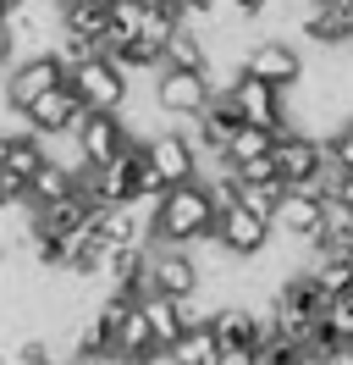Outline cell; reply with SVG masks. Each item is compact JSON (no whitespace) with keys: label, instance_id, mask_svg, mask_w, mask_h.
I'll return each instance as SVG.
<instances>
[{"label":"cell","instance_id":"cell-1","mask_svg":"<svg viewBox=\"0 0 353 365\" xmlns=\"http://www.w3.org/2000/svg\"><path fill=\"white\" fill-rule=\"evenodd\" d=\"M210 227H216V200H210V182L194 178V182L166 188L154 200L149 244H160V250H194L199 238H210Z\"/></svg>","mask_w":353,"mask_h":365},{"label":"cell","instance_id":"cell-2","mask_svg":"<svg viewBox=\"0 0 353 365\" xmlns=\"http://www.w3.org/2000/svg\"><path fill=\"white\" fill-rule=\"evenodd\" d=\"M78 194H83L94 210H116V205H132V200H160V182L154 172L144 166V150L132 144L110 166H83L78 172Z\"/></svg>","mask_w":353,"mask_h":365},{"label":"cell","instance_id":"cell-3","mask_svg":"<svg viewBox=\"0 0 353 365\" xmlns=\"http://www.w3.org/2000/svg\"><path fill=\"white\" fill-rule=\"evenodd\" d=\"M66 89L78 94L83 111H127L132 78L110 56H88V61H66Z\"/></svg>","mask_w":353,"mask_h":365},{"label":"cell","instance_id":"cell-4","mask_svg":"<svg viewBox=\"0 0 353 365\" xmlns=\"http://www.w3.org/2000/svg\"><path fill=\"white\" fill-rule=\"evenodd\" d=\"M138 150H144V166L154 172L160 194H166V188H182V182H194V178H204V155H199V144L188 138V128H160V133L138 138Z\"/></svg>","mask_w":353,"mask_h":365},{"label":"cell","instance_id":"cell-5","mask_svg":"<svg viewBox=\"0 0 353 365\" xmlns=\"http://www.w3.org/2000/svg\"><path fill=\"white\" fill-rule=\"evenodd\" d=\"M270 160H276V182H282V188H326V182H331L326 138H309V133L282 128V133H276Z\"/></svg>","mask_w":353,"mask_h":365},{"label":"cell","instance_id":"cell-6","mask_svg":"<svg viewBox=\"0 0 353 365\" xmlns=\"http://www.w3.org/2000/svg\"><path fill=\"white\" fill-rule=\"evenodd\" d=\"M66 83V56L61 50H44V56H22L11 67L0 72V100H6V111L17 116L28 100H39V94L61 89Z\"/></svg>","mask_w":353,"mask_h":365},{"label":"cell","instance_id":"cell-7","mask_svg":"<svg viewBox=\"0 0 353 365\" xmlns=\"http://www.w3.org/2000/svg\"><path fill=\"white\" fill-rule=\"evenodd\" d=\"M238 72H248V78H260V83H270V89H293V83H304V72H309V61H304V50L293 45V39H254V45L243 50V61H238Z\"/></svg>","mask_w":353,"mask_h":365},{"label":"cell","instance_id":"cell-8","mask_svg":"<svg viewBox=\"0 0 353 365\" xmlns=\"http://www.w3.org/2000/svg\"><path fill=\"white\" fill-rule=\"evenodd\" d=\"M132 144H138V138L127 133L122 111H83L78 128H72V150H78L83 166H110V160L122 155V150H132Z\"/></svg>","mask_w":353,"mask_h":365},{"label":"cell","instance_id":"cell-9","mask_svg":"<svg viewBox=\"0 0 353 365\" xmlns=\"http://www.w3.org/2000/svg\"><path fill=\"white\" fill-rule=\"evenodd\" d=\"M216 100V83L210 78H199V72H176V67H160L154 72V111L166 116V122H194L204 106Z\"/></svg>","mask_w":353,"mask_h":365},{"label":"cell","instance_id":"cell-10","mask_svg":"<svg viewBox=\"0 0 353 365\" xmlns=\"http://www.w3.org/2000/svg\"><path fill=\"white\" fill-rule=\"evenodd\" d=\"M270 227L287 244H315L326 232V188H282V205L270 216Z\"/></svg>","mask_w":353,"mask_h":365},{"label":"cell","instance_id":"cell-11","mask_svg":"<svg viewBox=\"0 0 353 365\" xmlns=\"http://www.w3.org/2000/svg\"><path fill=\"white\" fill-rule=\"evenodd\" d=\"M210 238H216V244H221L226 255H232V260H254V255H265V250H270L276 227H270V222H260L254 210L226 205V210H216V227H210Z\"/></svg>","mask_w":353,"mask_h":365},{"label":"cell","instance_id":"cell-12","mask_svg":"<svg viewBox=\"0 0 353 365\" xmlns=\"http://www.w3.org/2000/svg\"><path fill=\"white\" fill-rule=\"evenodd\" d=\"M44 160H50L44 138H33L28 128H0V188H6L11 200H22L28 178L39 172Z\"/></svg>","mask_w":353,"mask_h":365},{"label":"cell","instance_id":"cell-13","mask_svg":"<svg viewBox=\"0 0 353 365\" xmlns=\"http://www.w3.org/2000/svg\"><path fill=\"white\" fill-rule=\"evenodd\" d=\"M226 100H232V111H238V122H248V128H270V133H282V128H287V111H282V89H270V83H260V78H248V72H238V78L226 83Z\"/></svg>","mask_w":353,"mask_h":365},{"label":"cell","instance_id":"cell-14","mask_svg":"<svg viewBox=\"0 0 353 365\" xmlns=\"http://www.w3.org/2000/svg\"><path fill=\"white\" fill-rule=\"evenodd\" d=\"M78 116H83V106H78V94L61 83V89L28 100V106L17 111V128H28L33 138H66L72 128H78Z\"/></svg>","mask_w":353,"mask_h":365},{"label":"cell","instance_id":"cell-15","mask_svg":"<svg viewBox=\"0 0 353 365\" xmlns=\"http://www.w3.org/2000/svg\"><path fill=\"white\" fill-rule=\"evenodd\" d=\"M199 260L194 250H160V244H149V294H166V299H188L199 294Z\"/></svg>","mask_w":353,"mask_h":365},{"label":"cell","instance_id":"cell-16","mask_svg":"<svg viewBox=\"0 0 353 365\" xmlns=\"http://www.w3.org/2000/svg\"><path fill=\"white\" fill-rule=\"evenodd\" d=\"M210 332L221 349H265V316L254 304H221L210 316Z\"/></svg>","mask_w":353,"mask_h":365},{"label":"cell","instance_id":"cell-17","mask_svg":"<svg viewBox=\"0 0 353 365\" xmlns=\"http://www.w3.org/2000/svg\"><path fill=\"white\" fill-rule=\"evenodd\" d=\"M138 310H144V321H149L154 349H160V354L194 327V321H188V304H182V299H166V294H144V299H138Z\"/></svg>","mask_w":353,"mask_h":365},{"label":"cell","instance_id":"cell-18","mask_svg":"<svg viewBox=\"0 0 353 365\" xmlns=\"http://www.w3.org/2000/svg\"><path fill=\"white\" fill-rule=\"evenodd\" d=\"M160 67H176V72H199V78H216V56H210V45L199 39V28H176L172 45H166V56H160Z\"/></svg>","mask_w":353,"mask_h":365},{"label":"cell","instance_id":"cell-19","mask_svg":"<svg viewBox=\"0 0 353 365\" xmlns=\"http://www.w3.org/2000/svg\"><path fill=\"white\" fill-rule=\"evenodd\" d=\"M160 360H166V365H216L221 360V343H216V332H210V321H194Z\"/></svg>","mask_w":353,"mask_h":365},{"label":"cell","instance_id":"cell-20","mask_svg":"<svg viewBox=\"0 0 353 365\" xmlns=\"http://www.w3.org/2000/svg\"><path fill=\"white\" fill-rule=\"evenodd\" d=\"M66 194H78V178L66 172L61 160H44L39 172L28 178V188H22V200L39 210V205H56V200H66Z\"/></svg>","mask_w":353,"mask_h":365},{"label":"cell","instance_id":"cell-21","mask_svg":"<svg viewBox=\"0 0 353 365\" xmlns=\"http://www.w3.org/2000/svg\"><path fill=\"white\" fill-rule=\"evenodd\" d=\"M309 277H315V288L326 299H337V294H353V255H315L304 266Z\"/></svg>","mask_w":353,"mask_h":365},{"label":"cell","instance_id":"cell-22","mask_svg":"<svg viewBox=\"0 0 353 365\" xmlns=\"http://www.w3.org/2000/svg\"><path fill=\"white\" fill-rule=\"evenodd\" d=\"M320 327H326V338L348 354V343H353V294H337L326 304V316H320Z\"/></svg>","mask_w":353,"mask_h":365},{"label":"cell","instance_id":"cell-23","mask_svg":"<svg viewBox=\"0 0 353 365\" xmlns=\"http://www.w3.org/2000/svg\"><path fill=\"white\" fill-rule=\"evenodd\" d=\"M238 205L254 210L260 222H270L276 205H282V182H238Z\"/></svg>","mask_w":353,"mask_h":365},{"label":"cell","instance_id":"cell-24","mask_svg":"<svg viewBox=\"0 0 353 365\" xmlns=\"http://www.w3.org/2000/svg\"><path fill=\"white\" fill-rule=\"evenodd\" d=\"M6 354H11V365H61V354H56L50 338H17Z\"/></svg>","mask_w":353,"mask_h":365},{"label":"cell","instance_id":"cell-25","mask_svg":"<svg viewBox=\"0 0 353 365\" xmlns=\"http://www.w3.org/2000/svg\"><path fill=\"white\" fill-rule=\"evenodd\" d=\"M326 155H331V172H353V116L326 133Z\"/></svg>","mask_w":353,"mask_h":365},{"label":"cell","instance_id":"cell-26","mask_svg":"<svg viewBox=\"0 0 353 365\" xmlns=\"http://www.w3.org/2000/svg\"><path fill=\"white\" fill-rule=\"evenodd\" d=\"M176 17H182L188 28H204V23L221 17V0H176Z\"/></svg>","mask_w":353,"mask_h":365},{"label":"cell","instance_id":"cell-27","mask_svg":"<svg viewBox=\"0 0 353 365\" xmlns=\"http://www.w3.org/2000/svg\"><path fill=\"white\" fill-rule=\"evenodd\" d=\"M232 182H276V160H270V155L243 160V166H232Z\"/></svg>","mask_w":353,"mask_h":365},{"label":"cell","instance_id":"cell-28","mask_svg":"<svg viewBox=\"0 0 353 365\" xmlns=\"http://www.w3.org/2000/svg\"><path fill=\"white\" fill-rule=\"evenodd\" d=\"M226 17H238V23H265V17H270V0H226Z\"/></svg>","mask_w":353,"mask_h":365},{"label":"cell","instance_id":"cell-29","mask_svg":"<svg viewBox=\"0 0 353 365\" xmlns=\"http://www.w3.org/2000/svg\"><path fill=\"white\" fill-rule=\"evenodd\" d=\"M326 200H331V205H342V210H353V172H331Z\"/></svg>","mask_w":353,"mask_h":365},{"label":"cell","instance_id":"cell-30","mask_svg":"<svg viewBox=\"0 0 353 365\" xmlns=\"http://www.w3.org/2000/svg\"><path fill=\"white\" fill-rule=\"evenodd\" d=\"M216 365H260V349H221Z\"/></svg>","mask_w":353,"mask_h":365},{"label":"cell","instance_id":"cell-31","mask_svg":"<svg viewBox=\"0 0 353 365\" xmlns=\"http://www.w3.org/2000/svg\"><path fill=\"white\" fill-rule=\"evenodd\" d=\"M11 61H17V50H11V34H6V28H0V72L11 67Z\"/></svg>","mask_w":353,"mask_h":365},{"label":"cell","instance_id":"cell-32","mask_svg":"<svg viewBox=\"0 0 353 365\" xmlns=\"http://www.w3.org/2000/svg\"><path fill=\"white\" fill-rule=\"evenodd\" d=\"M309 6H326V11H353V0H309Z\"/></svg>","mask_w":353,"mask_h":365},{"label":"cell","instance_id":"cell-33","mask_svg":"<svg viewBox=\"0 0 353 365\" xmlns=\"http://www.w3.org/2000/svg\"><path fill=\"white\" fill-rule=\"evenodd\" d=\"M6 17H11V0H0V28H6Z\"/></svg>","mask_w":353,"mask_h":365},{"label":"cell","instance_id":"cell-34","mask_svg":"<svg viewBox=\"0 0 353 365\" xmlns=\"http://www.w3.org/2000/svg\"><path fill=\"white\" fill-rule=\"evenodd\" d=\"M6 200H11V194H6V188H0V205H6Z\"/></svg>","mask_w":353,"mask_h":365},{"label":"cell","instance_id":"cell-35","mask_svg":"<svg viewBox=\"0 0 353 365\" xmlns=\"http://www.w3.org/2000/svg\"><path fill=\"white\" fill-rule=\"evenodd\" d=\"M348 360H353V343H348Z\"/></svg>","mask_w":353,"mask_h":365},{"label":"cell","instance_id":"cell-36","mask_svg":"<svg viewBox=\"0 0 353 365\" xmlns=\"http://www.w3.org/2000/svg\"><path fill=\"white\" fill-rule=\"evenodd\" d=\"M11 6H22V0H11Z\"/></svg>","mask_w":353,"mask_h":365}]
</instances>
